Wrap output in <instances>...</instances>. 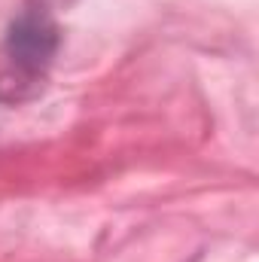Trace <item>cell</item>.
I'll use <instances>...</instances> for the list:
<instances>
[{
    "label": "cell",
    "mask_w": 259,
    "mask_h": 262,
    "mask_svg": "<svg viewBox=\"0 0 259 262\" xmlns=\"http://www.w3.org/2000/svg\"><path fill=\"white\" fill-rule=\"evenodd\" d=\"M58 52V25L43 9L21 12L6 34L3 58L6 67L0 70V89L3 85H31L37 92L43 85V73Z\"/></svg>",
    "instance_id": "6da1fadb"
}]
</instances>
